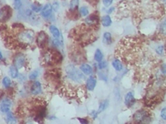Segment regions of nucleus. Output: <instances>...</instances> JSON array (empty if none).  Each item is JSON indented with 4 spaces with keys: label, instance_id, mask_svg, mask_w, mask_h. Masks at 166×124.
Listing matches in <instances>:
<instances>
[{
    "label": "nucleus",
    "instance_id": "1",
    "mask_svg": "<svg viewBox=\"0 0 166 124\" xmlns=\"http://www.w3.org/2000/svg\"><path fill=\"white\" fill-rule=\"evenodd\" d=\"M66 74L68 79L76 83L82 84L86 80L84 74L73 65H69L66 67Z\"/></svg>",
    "mask_w": 166,
    "mask_h": 124
},
{
    "label": "nucleus",
    "instance_id": "2",
    "mask_svg": "<svg viewBox=\"0 0 166 124\" xmlns=\"http://www.w3.org/2000/svg\"><path fill=\"white\" fill-rule=\"evenodd\" d=\"M34 39V32L32 30H24L19 32L18 41L23 44H32Z\"/></svg>",
    "mask_w": 166,
    "mask_h": 124
},
{
    "label": "nucleus",
    "instance_id": "3",
    "mask_svg": "<svg viewBox=\"0 0 166 124\" xmlns=\"http://www.w3.org/2000/svg\"><path fill=\"white\" fill-rule=\"evenodd\" d=\"M27 65V57L25 55L19 54L16 55L13 58V65L17 69H22Z\"/></svg>",
    "mask_w": 166,
    "mask_h": 124
},
{
    "label": "nucleus",
    "instance_id": "4",
    "mask_svg": "<svg viewBox=\"0 0 166 124\" xmlns=\"http://www.w3.org/2000/svg\"><path fill=\"white\" fill-rule=\"evenodd\" d=\"M12 15V9L9 6H4L0 8V21L5 22L10 18Z\"/></svg>",
    "mask_w": 166,
    "mask_h": 124
},
{
    "label": "nucleus",
    "instance_id": "5",
    "mask_svg": "<svg viewBox=\"0 0 166 124\" xmlns=\"http://www.w3.org/2000/svg\"><path fill=\"white\" fill-rule=\"evenodd\" d=\"M11 106H12V100L8 98H4L0 102V111L3 113H6L10 111Z\"/></svg>",
    "mask_w": 166,
    "mask_h": 124
},
{
    "label": "nucleus",
    "instance_id": "6",
    "mask_svg": "<svg viewBox=\"0 0 166 124\" xmlns=\"http://www.w3.org/2000/svg\"><path fill=\"white\" fill-rule=\"evenodd\" d=\"M149 118V115H148V113L145 110L137 111L134 114L135 120L138 122H147V118Z\"/></svg>",
    "mask_w": 166,
    "mask_h": 124
},
{
    "label": "nucleus",
    "instance_id": "7",
    "mask_svg": "<svg viewBox=\"0 0 166 124\" xmlns=\"http://www.w3.org/2000/svg\"><path fill=\"white\" fill-rule=\"evenodd\" d=\"M47 41V35L44 31H41V32L37 34V44L40 47H43Z\"/></svg>",
    "mask_w": 166,
    "mask_h": 124
},
{
    "label": "nucleus",
    "instance_id": "8",
    "mask_svg": "<svg viewBox=\"0 0 166 124\" xmlns=\"http://www.w3.org/2000/svg\"><path fill=\"white\" fill-rule=\"evenodd\" d=\"M30 91L33 95H38L42 92V84L39 81H35L31 86Z\"/></svg>",
    "mask_w": 166,
    "mask_h": 124
},
{
    "label": "nucleus",
    "instance_id": "9",
    "mask_svg": "<svg viewBox=\"0 0 166 124\" xmlns=\"http://www.w3.org/2000/svg\"><path fill=\"white\" fill-rule=\"evenodd\" d=\"M52 7L51 4H46L45 6L43 7L41 10V15H42L44 18H48L49 17L52 15Z\"/></svg>",
    "mask_w": 166,
    "mask_h": 124
},
{
    "label": "nucleus",
    "instance_id": "10",
    "mask_svg": "<svg viewBox=\"0 0 166 124\" xmlns=\"http://www.w3.org/2000/svg\"><path fill=\"white\" fill-rule=\"evenodd\" d=\"M49 31H50V32L52 33V35L54 37V38L59 39L60 41H62L61 32H60L59 29L57 28V27H55L54 25L50 26V27H49Z\"/></svg>",
    "mask_w": 166,
    "mask_h": 124
},
{
    "label": "nucleus",
    "instance_id": "11",
    "mask_svg": "<svg viewBox=\"0 0 166 124\" xmlns=\"http://www.w3.org/2000/svg\"><path fill=\"white\" fill-rule=\"evenodd\" d=\"M96 80L95 79L94 77L91 76L90 78H88L86 80V89L89 91H93L96 88Z\"/></svg>",
    "mask_w": 166,
    "mask_h": 124
},
{
    "label": "nucleus",
    "instance_id": "12",
    "mask_svg": "<svg viewBox=\"0 0 166 124\" xmlns=\"http://www.w3.org/2000/svg\"><path fill=\"white\" fill-rule=\"evenodd\" d=\"M135 98H134V94L132 92H128L125 96V104L130 107L134 104Z\"/></svg>",
    "mask_w": 166,
    "mask_h": 124
},
{
    "label": "nucleus",
    "instance_id": "13",
    "mask_svg": "<svg viewBox=\"0 0 166 124\" xmlns=\"http://www.w3.org/2000/svg\"><path fill=\"white\" fill-rule=\"evenodd\" d=\"M80 70H81L82 73L84 74L85 75H90L92 74V71H93L92 67L90 65H88V64H82V65H81Z\"/></svg>",
    "mask_w": 166,
    "mask_h": 124
},
{
    "label": "nucleus",
    "instance_id": "14",
    "mask_svg": "<svg viewBox=\"0 0 166 124\" xmlns=\"http://www.w3.org/2000/svg\"><path fill=\"white\" fill-rule=\"evenodd\" d=\"M25 15L31 21V22H35L38 20V17L36 15V13H34L32 9L25 10Z\"/></svg>",
    "mask_w": 166,
    "mask_h": 124
},
{
    "label": "nucleus",
    "instance_id": "15",
    "mask_svg": "<svg viewBox=\"0 0 166 124\" xmlns=\"http://www.w3.org/2000/svg\"><path fill=\"white\" fill-rule=\"evenodd\" d=\"M112 66L114 67V69L118 72H121L123 69V65L121 63V61L118 59H116L112 61Z\"/></svg>",
    "mask_w": 166,
    "mask_h": 124
},
{
    "label": "nucleus",
    "instance_id": "16",
    "mask_svg": "<svg viewBox=\"0 0 166 124\" xmlns=\"http://www.w3.org/2000/svg\"><path fill=\"white\" fill-rule=\"evenodd\" d=\"M43 61L45 64H50L53 62V56H52V53L50 51H47L44 56H43Z\"/></svg>",
    "mask_w": 166,
    "mask_h": 124
},
{
    "label": "nucleus",
    "instance_id": "17",
    "mask_svg": "<svg viewBox=\"0 0 166 124\" xmlns=\"http://www.w3.org/2000/svg\"><path fill=\"white\" fill-rule=\"evenodd\" d=\"M8 72H9L10 76L12 77L13 79H16L18 77V69H17L16 67L14 66V65H11L9 67V70H8Z\"/></svg>",
    "mask_w": 166,
    "mask_h": 124
},
{
    "label": "nucleus",
    "instance_id": "18",
    "mask_svg": "<svg viewBox=\"0 0 166 124\" xmlns=\"http://www.w3.org/2000/svg\"><path fill=\"white\" fill-rule=\"evenodd\" d=\"M97 22L98 18L96 15H91L86 18V23L88 25H95L96 23H97Z\"/></svg>",
    "mask_w": 166,
    "mask_h": 124
},
{
    "label": "nucleus",
    "instance_id": "19",
    "mask_svg": "<svg viewBox=\"0 0 166 124\" xmlns=\"http://www.w3.org/2000/svg\"><path fill=\"white\" fill-rule=\"evenodd\" d=\"M5 121L8 123H13V122H16V118L13 117V114L12 112L8 111L6 113V117H5Z\"/></svg>",
    "mask_w": 166,
    "mask_h": 124
},
{
    "label": "nucleus",
    "instance_id": "20",
    "mask_svg": "<svg viewBox=\"0 0 166 124\" xmlns=\"http://www.w3.org/2000/svg\"><path fill=\"white\" fill-rule=\"evenodd\" d=\"M111 23H112V21H111V17L108 16V15L102 17V18H101V24H102V26L110 27L111 25Z\"/></svg>",
    "mask_w": 166,
    "mask_h": 124
},
{
    "label": "nucleus",
    "instance_id": "21",
    "mask_svg": "<svg viewBox=\"0 0 166 124\" xmlns=\"http://www.w3.org/2000/svg\"><path fill=\"white\" fill-rule=\"evenodd\" d=\"M2 84H3V86L5 89H9L10 87H11V85H12V81L10 80L9 77L5 76L3 78Z\"/></svg>",
    "mask_w": 166,
    "mask_h": 124
},
{
    "label": "nucleus",
    "instance_id": "22",
    "mask_svg": "<svg viewBox=\"0 0 166 124\" xmlns=\"http://www.w3.org/2000/svg\"><path fill=\"white\" fill-rule=\"evenodd\" d=\"M112 41V37L110 32H105L103 35V42L105 44L110 45Z\"/></svg>",
    "mask_w": 166,
    "mask_h": 124
},
{
    "label": "nucleus",
    "instance_id": "23",
    "mask_svg": "<svg viewBox=\"0 0 166 124\" xmlns=\"http://www.w3.org/2000/svg\"><path fill=\"white\" fill-rule=\"evenodd\" d=\"M94 59L95 61H97V62H100L103 60V53L101 52V51L100 49H97L96 52H95L94 55Z\"/></svg>",
    "mask_w": 166,
    "mask_h": 124
},
{
    "label": "nucleus",
    "instance_id": "24",
    "mask_svg": "<svg viewBox=\"0 0 166 124\" xmlns=\"http://www.w3.org/2000/svg\"><path fill=\"white\" fill-rule=\"evenodd\" d=\"M108 103H109V101H108V100H104V101H102V102L100 103V106H99V108H98V113L104 111L105 109L108 107Z\"/></svg>",
    "mask_w": 166,
    "mask_h": 124
},
{
    "label": "nucleus",
    "instance_id": "25",
    "mask_svg": "<svg viewBox=\"0 0 166 124\" xmlns=\"http://www.w3.org/2000/svg\"><path fill=\"white\" fill-rule=\"evenodd\" d=\"M79 12H80V13H81V15L82 17H86L89 14V9L86 6L81 7L80 9H79Z\"/></svg>",
    "mask_w": 166,
    "mask_h": 124
},
{
    "label": "nucleus",
    "instance_id": "26",
    "mask_svg": "<svg viewBox=\"0 0 166 124\" xmlns=\"http://www.w3.org/2000/svg\"><path fill=\"white\" fill-rule=\"evenodd\" d=\"M22 6H23L22 0H14V2H13V7H14L15 10L18 11V10L22 8Z\"/></svg>",
    "mask_w": 166,
    "mask_h": 124
},
{
    "label": "nucleus",
    "instance_id": "27",
    "mask_svg": "<svg viewBox=\"0 0 166 124\" xmlns=\"http://www.w3.org/2000/svg\"><path fill=\"white\" fill-rule=\"evenodd\" d=\"M39 75V71L38 70H33V72H31L29 75V80H36L37 78Z\"/></svg>",
    "mask_w": 166,
    "mask_h": 124
},
{
    "label": "nucleus",
    "instance_id": "28",
    "mask_svg": "<svg viewBox=\"0 0 166 124\" xmlns=\"http://www.w3.org/2000/svg\"><path fill=\"white\" fill-rule=\"evenodd\" d=\"M31 8L34 13H39L40 11L42 10V5L41 4H32Z\"/></svg>",
    "mask_w": 166,
    "mask_h": 124
},
{
    "label": "nucleus",
    "instance_id": "29",
    "mask_svg": "<svg viewBox=\"0 0 166 124\" xmlns=\"http://www.w3.org/2000/svg\"><path fill=\"white\" fill-rule=\"evenodd\" d=\"M79 4V0H71V3H70V9L74 10L78 6Z\"/></svg>",
    "mask_w": 166,
    "mask_h": 124
},
{
    "label": "nucleus",
    "instance_id": "30",
    "mask_svg": "<svg viewBox=\"0 0 166 124\" xmlns=\"http://www.w3.org/2000/svg\"><path fill=\"white\" fill-rule=\"evenodd\" d=\"M106 66H107V62L106 61H101L100 62H98V68L100 70H103L105 68H106Z\"/></svg>",
    "mask_w": 166,
    "mask_h": 124
},
{
    "label": "nucleus",
    "instance_id": "31",
    "mask_svg": "<svg viewBox=\"0 0 166 124\" xmlns=\"http://www.w3.org/2000/svg\"><path fill=\"white\" fill-rule=\"evenodd\" d=\"M155 51H156V53L158 55H160V56L163 55V53H164V46H162V45H160V46H158L156 47V49H155Z\"/></svg>",
    "mask_w": 166,
    "mask_h": 124
},
{
    "label": "nucleus",
    "instance_id": "32",
    "mask_svg": "<svg viewBox=\"0 0 166 124\" xmlns=\"http://www.w3.org/2000/svg\"><path fill=\"white\" fill-rule=\"evenodd\" d=\"M102 3L105 7H110L113 3V0H102Z\"/></svg>",
    "mask_w": 166,
    "mask_h": 124
},
{
    "label": "nucleus",
    "instance_id": "33",
    "mask_svg": "<svg viewBox=\"0 0 166 124\" xmlns=\"http://www.w3.org/2000/svg\"><path fill=\"white\" fill-rule=\"evenodd\" d=\"M52 10H54L55 12H57L59 9V7H60V5H59V3H57V2H54L53 4L52 5Z\"/></svg>",
    "mask_w": 166,
    "mask_h": 124
},
{
    "label": "nucleus",
    "instance_id": "34",
    "mask_svg": "<svg viewBox=\"0 0 166 124\" xmlns=\"http://www.w3.org/2000/svg\"><path fill=\"white\" fill-rule=\"evenodd\" d=\"M160 114H161V117L163 118L164 120H166V108H162V110L160 112Z\"/></svg>",
    "mask_w": 166,
    "mask_h": 124
},
{
    "label": "nucleus",
    "instance_id": "35",
    "mask_svg": "<svg viewBox=\"0 0 166 124\" xmlns=\"http://www.w3.org/2000/svg\"><path fill=\"white\" fill-rule=\"evenodd\" d=\"M99 76H100V79H101V80H104V81H106V80H107L106 75H104L103 73H101V72H100V73H99Z\"/></svg>",
    "mask_w": 166,
    "mask_h": 124
},
{
    "label": "nucleus",
    "instance_id": "36",
    "mask_svg": "<svg viewBox=\"0 0 166 124\" xmlns=\"http://www.w3.org/2000/svg\"><path fill=\"white\" fill-rule=\"evenodd\" d=\"M78 121L80 122L81 123H83V124L88 123L87 120H86V119H84V118H78Z\"/></svg>",
    "mask_w": 166,
    "mask_h": 124
},
{
    "label": "nucleus",
    "instance_id": "37",
    "mask_svg": "<svg viewBox=\"0 0 166 124\" xmlns=\"http://www.w3.org/2000/svg\"><path fill=\"white\" fill-rule=\"evenodd\" d=\"M113 10H114V8H111L110 9L108 10V13H111L113 12Z\"/></svg>",
    "mask_w": 166,
    "mask_h": 124
},
{
    "label": "nucleus",
    "instance_id": "38",
    "mask_svg": "<svg viewBox=\"0 0 166 124\" xmlns=\"http://www.w3.org/2000/svg\"><path fill=\"white\" fill-rule=\"evenodd\" d=\"M3 54H2V52H1V51H0V60H2V59H3Z\"/></svg>",
    "mask_w": 166,
    "mask_h": 124
},
{
    "label": "nucleus",
    "instance_id": "39",
    "mask_svg": "<svg viewBox=\"0 0 166 124\" xmlns=\"http://www.w3.org/2000/svg\"><path fill=\"white\" fill-rule=\"evenodd\" d=\"M2 94H3V93H2V91L0 90V99H1V97H2Z\"/></svg>",
    "mask_w": 166,
    "mask_h": 124
}]
</instances>
